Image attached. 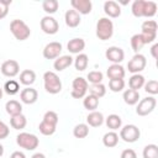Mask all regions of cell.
Returning a JSON list of instances; mask_svg holds the SVG:
<instances>
[{
	"label": "cell",
	"mask_w": 158,
	"mask_h": 158,
	"mask_svg": "<svg viewBox=\"0 0 158 158\" xmlns=\"http://www.w3.org/2000/svg\"><path fill=\"white\" fill-rule=\"evenodd\" d=\"M157 14V4L154 1H144L143 17H153Z\"/></svg>",
	"instance_id": "d590c367"
},
{
	"label": "cell",
	"mask_w": 158,
	"mask_h": 158,
	"mask_svg": "<svg viewBox=\"0 0 158 158\" xmlns=\"http://www.w3.org/2000/svg\"><path fill=\"white\" fill-rule=\"evenodd\" d=\"M88 90H89V93L91 95H94V96H96L99 99L105 96V94H106V86L102 83H100V84H91V86Z\"/></svg>",
	"instance_id": "836d02e7"
},
{
	"label": "cell",
	"mask_w": 158,
	"mask_h": 158,
	"mask_svg": "<svg viewBox=\"0 0 158 158\" xmlns=\"http://www.w3.org/2000/svg\"><path fill=\"white\" fill-rule=\"evenodd\" d=\"M73 58L70 57V56H59L56 60H54V63H53V68L57 70V72H62V70H64L65 68H68L72 63H73Z\"/></svg>",
	"instance_id": "ffe728a7"
},
{
	"label": "cell",
	"mask_w": 158,
	"mask_h": 158,
	"mask_svg": "<svg viewBox=\"0 0 158 158\" xmlns=\"http://www.w3.org/2000/svg\"><path fill=\"white\" fill-rule=\"evenodd\" d=\"M104 115L100 111H91L88 116H86V125L91 126V127H99L104 123Z\"/></svg>",
	"instance_id": "d6986e66"
},
{
	"label": "cell",
	"mask_w": 158,
	"mask_h": 158,
	"mask_svg": "<svg viewBox=\"0 0 158 158\" xmlns=\"http://www.w3.org/2000/svg\"><path fill=\"white\" fill-rule=\"evenodd\" d=\"M123 101L127 105H136L139 101V93L137 90H132V89H127L123 91Z\"/></svg>",
	"instance_id": "cb8c5ba5"
},
{
	"label": "cell",
	"mask_w": 158,
	"mask_h": 158,
	"mask_svg": "<svg viewBox=\"0 0 158 158\" xmlns=\"http://www.w3.org/2000/svg\"><path fill=\"white\" fill-rule=\"evenodd\" d=\"M109 88L114 93L122 91L125 88V80L123 79H110L109 80Z\"/></svg>",
	"instance_id": "60d3db41"
},
{
	"label": "cell",
	"mask_w": 158,
	"mask_h": 158,
	"mask_svg": "<svg viewBox=\"0 0 158 158\" xmlns=\"http://www.w3.org/2000/svg\"><path fill=\"white\" fill-rule=\"evenodd\" d=\"M2 90L9 95H16L20 91V84H19V81H16L14 79H10L4 84Z\"/></svg>",
	"instance_id": "f546056e"
},
{
	"label": "cell",
	"mask_w": 158,
	"mask_h": 158,
	"mask_svg": "<svg viewBox=\"0 0 158 158\" xmlns=\"http://www.w3.org/2000/svg\"><path fill=\"white\" fill-rule=\"evenodd\" d=\"M64 21H65V25L70 28H75L80 25V15L75 11V10H67L65 11V15H64Z\"/></svg>",
	"instance_id": "2e32d148"
},
{
	"label": "cell",
	"mask_w": 158,
	"mask_h": 158,
	"mask_svg": "<svg viewBox=\"0 0 158 158\" xmlns=\"http://www.w3.org/2000/svg\"><path fill=\"white\" fill-rule=\"evenodd\" d=\"M73 135L75 138H85L89 135V126L86 123H78L73 128Z\"/></svg>",
	"instance_id": "d6a6232c"
},
{
	"label": "cell",
	"mask_w": 158,
	"mask_h": 158,
	"mask_svg": "<svg viewBox=\"0 0 158 158\" xmlns=\"http://www.w3.org/2000/svg\"><path fill=\"white\" fill-rule=\"evenodd\" d=\"M20 99L23 104H27V105H32L37 101L38 99V93L36 89L31 88V86H27L25 89L21 90L20 93Z\"/></svg>",
	"instance_id": "5bb4252c"
},
{
	"label": "cell",
	"mask_w": 158,
	"mask_h": 158,
	"mask_svg": "<svg viewBox=\"0 0 158 158\" xmlns=\"http://www.w3.org/2000/svg\"><path fill=\"white\" fill-rule=\"evenodd\" d=\"M144 91L151 94V95H156L158 94V81L157 80H148L147 83H144Z\"/></svg>",
	"instance_id": "b9f144b4"
},
{
	"label": "cell",
	"mask_w": 158,
	"mask_h": 158,
	"mask_svg": "<svg viewBox=\"0 0 158 158\" xmlns=\"http://www.w3.org/2000/svg\"><path fill=\"white\" fill-rule=\"evenodd\" d=\"M102 143L105 147L107 148H112V147H116L117 143H118V135L115 132V131H109L104 135L102 137Z\"/></svg>",
	"instance_id": "7402d4cb"
},
{
	"label": "cell",
	"mask_w": 158,
	"mask_h": 158,
	"mask_svg": "<svg viewBox=\"0 0 158 158\" xmlns=\"http://www.w3.org/2000/svg\"><path fill=\"white\" fill-rule=\"evenodd\" d=\"M56 128H57V126L51 125V123L44 122V121H41V123L38 125L40 132H41L42 135H44V136H52V135L56 132Z\"/></svg>",
	"instance_id": "f35d334b"
},
{
	"label": "cell",
	"mask_w": 158,
	"mask_h": 158,
	"mask_svg": "<svg viewBox=\"0 0 158 158\" xmlns=\"http://www.w3.org/2000/svg\"><path fill=\"white\" fill-rule=\"evenodd\" d=\"M74 67L79 72H83L88 68V64H89V58L85 53H79L75 58H74Z\"/></svg>",
	"instance_id": "4316f807"
},
{
	"label": "cell",
	"mask_w": 158,
	"mask_h": 158,
	"mask_svg": "<svg viewBox=\"0 0 158 158\" xmlns=\"http://www.w3.org/2000/svg\"><path fill=\"white\" fill-rule=\"evenodd\" d=\"M157 105V100L154 96H147L138 101V105L136 107V114L138 116H147L149 115Z\"/></svg>",
	"instance_id": "52a82bcc"
},
{
	"label": "cell",
	"mask_w": 158,
	"mask_h": 158,
	"mask_svg": "<svg viewBox=\"0 0 158 158\" xmlns=\"http://www.w3.org/2000/svg\"><path fill=\"white\" fill-rule=\"evenodd\" d=\"M157 51H158V43H154L153 46H152V48H151V53H152V56H153V58H158V54H157Z\"/></svg>",
	"instance_id": "7dc6e473"
},
{
	"label": "cell",
	"mask_w": 158,
	"mask_h": 158,
	"mask_svg": "<svg viewBox=\"0 0 158 158\" xmlns=\"http://www.w3.org/2000/svg\"><path fill=\"white\" fill-rule=\"evenodd\" d=\"M120 158H137V154H136V152L132 148H127V149L122 151Z\"/></svg>",
	"instance_id": "bcb514c9"
},
{
	"label": "cell",
	"mask_w": 158,
	"mask_h": 158,
	"mask_svg": "<svg viewBox=\"0 0 158 158\" xmlns=\"http://www.w3.org/2000/svg\"><path fill=\"white\" fill-rule=\"evenodd\" d=\"M96 37L101 41H107L114 35V23L109 17H101L96 23Z\"/></svg>",
	"instance_id": "7a4b0ae2"
},
{
	"label": "cell",
	"mask_w": 158,
	"mask_h": 158,
	"mask_svg": "<svg viewBox=\"0 0 158 158\" xmlns=\"http://www.w3.org/2000/svg\"><path fill=\"white\" fill-rule=\"evenodd\" d=\"M10 125L12 128L15 130H22L26 127L27 125V118L23 114H20V115H15V116H11L10 118Z\"/></svg>",
	"instance_id": "d4e9b609"
},
{
	"label": "cell",
	"mask_w": 158,
	"mask_h": 158,
	"mask_svg": "<svg viewBox=\"0 0 158 158\" xmlns=\"http://www.w3.org/2000/svg\"><path fill=\"white\" fill-rule=\"evenodd\" d=\"M86 81L88 83H91V84H100L102 81V78H104V74L100 72V70H93V72H89L88 73V77H86Z\"/></svg>",
	"instance_id": "ab89813d"
},
{
	"label": "cell",
	"mask_w": 158,
	"mask_h": 158,
	"mask_svg": "<svg viewBox=\"0 0 158 158\" xmlns=\"http://www.w3.org/2000/svg\"><path fill=\"white\" fill-rule=\"evenodd\" d=\"M2 154H4V146L0 143V157H1Z\"/></svg>",
	"instance_id": "f907efd6"
},
{
	"label": "cell",
	"mask_w": 158,
	"mask_h": 158,
	"mask_svg": "<svg viewBox=\"0 0 158 158\" xmlns=\"http://www.w3.org/2000/svg\"><path fill=\"white\" fill-rule=\"evenodd\" d=\"M157 22L154 20H146L142 26H141V30L142 32L141 33H147V35H157Z\"/></svg>",
	"instance_id": "4dcf8cb0"
},
{
	"label": "cell",
	"mask_w": 158,
	"mask_h": 158,
	"mask_svg": "<svg viewBox=\"0 0 158 158\" xmlns=\"http://www.w3.org/2000/svg\"><path fill=\"white\" fill-rule=\"evenodd\" d=\"M5 110L10 116L22 114V105L17 100H9L5 105Z\"/></svg>",
	"instance_id": "603a6c76"
},
{
	"label": "cell",
	"mask_w": 158,
	"mask_h": 158,
	"mask_svg": "<svg viewBox=\"0 0 158 158\" xmlns=\"http://www.w3.org/2000/svg\"><path fill=\"white\" fill-rule=\"evenodd\" d=\"M88 89H89V83L86 81V79H84L81 77H77L72 83L70 95L74 99H81L86 95Z\"/></svg>",
	"instance_id": "5b68a950"
},
{
	"label": "cell",
	"mask_w": 158,
	"mask_h": 158,
	"mask_svg": "<svg viewBox=\"0 0 158 158\" xmlns=\"http://www.w3.org/2000/svg\"><path fill=\"white\" fill-rule=\"evenodd\" d=\"M40 26H41V30L47 35H54L59 30L58 21L53 16H49V15H46L44 17H42Z\"/></svg>",
	"instance_id": "9c48e42d"
},
{
	"label": "cell",
	"mask_w": 158,
	"mask_h": 158,
	"mask_svg": "<svg viewBox=\"0 0 158 158\" xmlns=\"http://www.w3.org/2000/svg\"><path fill=\"white\" fill-rule=\"evenodd\" d=\"M144 1L146 0H135L131 7L132 15L135 17H143V7H144Z\"/></svg>",
	"instance_id": "e575fe53"
},
{
	"label": "cell",
	"mask_w": 158,
	"mask_h": 158,
	"mask_svg": "<svg viewBox=\"0 0 158 158\" xmlns=\"http://www.w3.org/2000/svg\"><path fill=\"white\" fill-rule=\"evenodd\" d=\"M10 5H11V0H0V20L7 16Z\"/></svg>",
	"instance_id": "ee69618b"
},
{
	"label": "cell",
	"mask_w": 158,
	"mask_h": 158,
	"mask_svg": "<svg viewBox=\"0 0 158 158\" xmlns=\"http://www.w3.org/2000/svg\"><path fill=\"white\" fill-rule=\"evenodd\" d=\"M36 80V73L31 69H25L20 73V83L26 85V86H30L35 83Z\"/></svg>",
	"instance_id": "44dd1931"
},
{
	"label": "cell",
	"mask_w": 158,
	"mask_h": 158,
	"mask_svg": "<svg viewBox=\"0 0 158 158\" xmlns=\"http://www.w3.org/2000/svg\"><path fill=\"white\" fill-rule=\"evenodd\" d=\"M143 46H144V42H143V38H142L141 33H136L131 37V47H132L135 53H138L139 49H142Z\"/></svg>",
	"instance_id": "8d00e7d4"
},
{
	"label": "cell",
	"mask_w": 158,
	"mask_h": 158,
	"mask_svg": "<svg viewBox=\"0 0 158 158\" xmlns=\"http://www.w3.org/2000/svg\"><path fill=\"white\" fill-rule=\"evenodd\" d=\"M10 32L17 41H25L31 35L30 27L26 25L25 21H22L20 19H15L10 22Z\"/></svg>",
	"instance_id": "6da1fadb"
},
{
	"label": "cell",
	"mask_w": 158,
	"mask_h": 158,
	"mask_svg": "<svg viewBox=\"0 0 158 158\" xmlns=\"http://www.w3.org/2000/svg\"><path fill=\"white\" fill-rule=\"evenodd\" d=\"M9 133H10L9 126L0 120V139H5L9 136Z\"/></svg>",
	"instance_id": "f6af8a7d"
},
{
	"label": "cell",
	"mask_w": 158,
	"mask_h": 158,
	"mask_svg": "<svg viewBox=\"0 0 158 158\" xmlns=\"http://www.w3.org/2000/svg\"><path fill=\"white\" fill-rule=\"evenodd\" d=\"M16 143L26 149V151H33L38 147L40 144V139L36 135L33 133H28V132H21L16 136Z\"/></svg>",
	"instance_id": "277c9868"
},
{
	"label": "cell",
	"mask_w": 158,
	"mask_h": 158,
	"mask_svg": "<svg viewBox=\"0 0 158 158\" xmlns=\"http://www.w3.org/2000/svg\"><path fill=\"white\" fill-rule=\"evenodd\" d=\"M0 70H1L2 75L9 77V78H14L20 73V65H19L17 60L9 59V60H5L1 64V69Z\"/></svg>",
	"instance_id": "7c38bea8"
},
{
	"label": "cell",
	"mask_w": 158,
	"mask_h": 158,
	"mask_svg": "<svg viewBox=\"0 0 158 158\" xmlns=\"http://www.w3.org/2000/svg\"><path fill=\"white\" fill-rule=\"evenodd\" d=\"M141 136V131L136 125H125L120 130V138H122L127 143H133L138 141Z\"/></svg>",
	"instance_id": "8992f818"
},
{
	"label": "cell",
	"mask_w": 158,
	"mask_h": 158,
	"mask_svg": "<svg viewBox=\"0 0 158 158\" xmlns=\"http://www.w3.org/2000/svg\"><path fill=\"white\" fill-rule=\"evenodd\" d=\"M146 65H147L146 57L141 53H136L127 63V69L133 74H139V72H142L146 68Z\"/></svg>",
	"instance_id": "ba28073f"
},
{
	"label": "cell",
	"mask_w": 158,
	"mask_h": 158,
	"mask_svg": "<svg viewBox=\"0 0 158 158\" xmlns=\"http://www.w3.org/2000/svg\"><path fill=\"white\" fill-rule=\"evenodd\" d=\"M70 5L79 15H88L91 12L93 4L90 0H72Z\"/></svg>",
	"instance_id": "4fadbf2b"
},
{
	"label": "cell",
	"mask_w": 158,
	"mask_h": 158,
	"mask_svg": "<svg viewBox=\"0 0 158 158\" xmlns=\"http://www.w3.org/2000/svg\"><path fill=\"white\" fill-rule=\"evenodd\" d=\"M67 48L70 53H74V54H79L81 53V51L85 48V41L80 37H75V38H72L69 40V42L67 43Z\"/></svg>",
	"instance_id": "e0dca14e"
},
{
	"label": "cell",
	"mask_w": 158,
	"mask_h": 158,
	"mask_svg": "<svg viewBox=\"0 0 158 158\" xmlns=\"http://www.w3.org/2000/svg\"><path fill=\"white\" fill-rule=\"evenodd\" d=\"M105 57L107 60L112 62V64H120L125 58V52L122 48H120L117 46H111L106 49Z\"/></svg>",
	"instance_id": "8fae6325"
},
{
	"label": "cell",
	"mask_w": 158,
	"mask_h": 158,
	"mask_svg": "<svg viewBox=\"0 0 158 158\" xmlns=\"http://www.w3.org/2000/svg\"><path fill=\"white\" fill-rule=\"evenodd\" d=\"M58 6H59V2L57 0H44L42 2V9L46 14H48L49 16L52 14H54L57 10H58Z\"/></svg>",
	"instance_id": "1f68e13d"
},
{
	"label": "cell",
	"mask_w": 158,
	"mask_h": 158,
	"mask_svg": "<svg viewBox=\"0 0 158 158\" xmlns=\"http://www.w3.org/2000/svg\"><path fill=\"white\" fill-rule=\"evenodd\" d=\"M144 83H146V79H144V77L142 74H133L128 80L130 89L137 90V91H138V89H141L144 85Z\"/></svg>",
	"instance_id": "83f0119b"
},
{
	"label": "cell",
	"mask_w": 158,
	"mask_h": 158,
	"mask_svg": "<svg viewBox=\"0 0 158 158\" xmlns=\"http://www.w3.org/2000/svg\"><path fill=\"white\" fill-rule=\"evenodd\" d=\"M43 84H44V90L49 94H58L62 90V81L59 77L54 72H46L43 74Z\"/></svg>",
	"instance_id": "3957f363"
},
{
	"label": "cell",
	"mask_w": 158,
	"mask_h": 158,
	"mask_svg": "<svg viewBox=\"0 0 158 158\" xmlns=\"http://www.w3.org/2000/svg\"><path fill=\"white\" fill-rule=\"evenodd\" d=\"M104 12L109 17L116 19V17H118L121 15V7H120V5L116 1L109 0V1H105L104 2Z\"/></svg>",
	"instance_id": "9a60e30c"
},
{
	"label": "cell",
	"mask_w": 158,
	"mask_h": 158,
	"mask_svg": "<svg viewBox=\"0 0 158 158\" xmlns=\"http://www.w3.org/2000/svg\"><path fill=\"white\" fill-rule=\"evenodd\" d=\"M143 158H158V146L157 144H147L143 148Z\"/></svg>",
	"instance_id": "74e56055"
},
{
	"label": "cell",
	"mask_w": 158,
	"mask_h": 158,
	"mask_svg": "<svg viewBox=\"0 0 158 158\" xmlns=\"http://www.w3.org/2000/svg\"><path fill=\"white\" fill-rule=\"evenodd\" d=\"M125 74V68L121 64H111L106 70V75L109 77V79H123Z\"/></svg>",
	"instance_id": "ac0fdd59"
},
{
	"label": "cell",
	"mask_w": 158,
	"mask_h": 158,
	"mask_svg": "<svg viewBox=\"0 0 158 158\" xmlns=\"http://www.w3.org/2000/svg\"><path fill=\"white\" fill-rule=\"evenodd\" d=\"M42 121L57 126V123H58V115H57V112H54V111H47V112L43 115V120H42Z\"/></svg>",
	"instance_id": "7bdbcfd3"
},
{
	"label": "cell",
	"mask_w": 158,
	"mask_h": 158,
	"mask_svg": "<svg viewBox=\"0 0 158 158\" xmlns=\"http://www.w3.org/2000/svg\"><path fill=\"white\" fill-rule=\"evenodd\" d=\"M62 48L63 47L60 42H57V41L49 42L43 48V57L46 59H57L62 52Z\"/></svg>",
	"instance_id": "30bf717a"
},
{
	"label": "cell",
	"mask_w": 158,
	"mask_h": 158,
	"mask_svg": "<svg viewBox=\"0 0 158 158\" xmlns=\"http://www.w3.org/2000/svg\"><path fill=\"white\" fill-rule=\"evenodd\" d=\"M10 158H26V156H25L22 152H20V151H15V152L10 156Z\"/></svg>",
	"instance_id": "c3c4849f"
},
{
	"label": "cell",
	"mask_w": 158,
	"mask_h": 158,
	"mask_svg": "<svg viewBox=\"0 0 158 158\" xmlns=\"http://www.w3.org/2000/svg\"><path fill=\"white\" fill-rule=\"evenodd\" d=\"M105 123H106V126H107L110 130L115 131V130L121 128L122 118H121L118 115H116V114H111V115H109V116L105 118Z\"/></svg>",
	"instance_id": "484cf974"
},
{
	"label": "cell",
	"mask_w": 158,
	"mask_h": 158,
	"mask_svg": "<svg viewBox=\"0 0 158 158\" xmlns=\"http://www.w3.org/2000/svg\"><path fill=\"white\" fill-rule=\"evenodd\" d=\"M83 106L89 111H95L99 106V98H96L91 94L85 95L84 100H83Z\"/></svg>",
	"instance_id": "f1b7e54d"
},
{
	"label": "cell",
	"mask_w": 158,
	"mask_h": 158,
	"mask_svg": "<svg viewBox=\"0 0 158 158\" xmlns=\"http://www.w3.org/2000/svg\"><path fill=\"white\" fill-rule=\"evenodd\" d=\"M31 158H46V156H44L43 153H40V152H38V153H35Z\"/></svg>",
	"instance_id": "681fc988"
},
{
	"label": "cell",
	"mask_w": 158,
	"mask_h": 158,
	"mask_svg": "<svg viewBox=\"0 0 158 158\" xmlns=\"http://www.w3.org/2000/svg\"><path fill=\"white\" fill-rule=\"evenodd\" d=\"M2 94H4V90H2V88H0V100L2 98Z\"/></svg>",
	"instance_id": "816d5d0a"
}]
</instances>
